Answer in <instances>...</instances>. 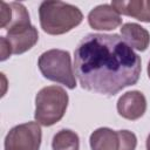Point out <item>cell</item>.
Instances as JSON below:
<instances>
[{"label":"cell","instance_id":"1","mask_svg":"<svg viewBox=\"0 0 150 150\" xmlns=\"http://www.w3.org/2000/svg\"><path fill=\"white\" fill-rule=\"evenodd\" d=\"M141 57L117 34H88L74 52L75 75L82 88L115 95L137 83Z\"/></svg>","mask_w":150,"mask_h":150},{"label":"cell","instance_id":"2","mask_svg":"<svg viewBox=\"0 0 150 150\" xmlns=\"http://www.w3.org/2000/svg\"><path fill=\"white\" fill-rule=\"evenodd\" d=\"M39 19L45 33L61 35L79 26L82 22L83 14L79 7L74 5L48 0L41 2L39 7Z\"/></svg>","mask_w":150,"mask_h":150},{"label":"cell","instance_id":"3","mask_svg":"<svg viewBox=\"0 0 150 150\" xmlns=\"http://www.w3.org/2000/svg\"><path fill=\"white\" fill-rule=\"evenodd\" d=\"M68 101V94L62 87L48 86L42 88L35 96V121L43 127L57 123L67 110Z\"/></svg>","mask_w":150,"mask_h":150},{"label":"cell","instance_id":"4","mask_svg":"<svg viewBox=\"0 0 150 150\" xmlns=\"http://www.w3.org/2000/svg\"><path fill=\"white\" fill-rule=\"evenodd\" d=\"M38 66L41 74L47 80L61 83L69 89L76 87L69 52L63 49H49L40 55Z\"/></svg>","mask_w":150,"mask_h":150},{"label":"cell","instance_id":"5","mask_svg":"<svg viewBox=\"0 0 150 150\" xmlns=\"http://www.w3.org/2000/svg\"><path fill=\"white\" fill-rule=\"evenodd\" d=\"M42 132L38 122H27L12 128L5 137V150H39Z\"/></svg>","mask_w":150,"mask_h":150},{"label":"cell","instance_id":"6","mask_svg":"<svg viewBox=\"0 0 150 150\" xmlns=\"http://www.w3.org/2000/svg\"><path fill=\"white\" fill-rule=\"evenodd\" d=\"M1 23L0 27L7 32L30 26L29 14L26 7L20 2H5L1 1Z\"/></svg>","mask_w":150,"mask_h":150},{"label":"cell","instance_id":"7","mask_svg":"<svg viewBox=\"0 0 150 150\" xmlns=\"http://www.w3.org/2000/svg\"><path fill=\"white\" fill-rule=\"evenodd\" d=\"M88 22L96 30H111L121 26V14L111 5H98L88 14Z\"/></svg>","mask_w":150,"mask_h":150},{"label":"cell","instance_id":"8","mask_svg":"<svg viewBox=\"0 0 150 150\" xmlns=\"http://www.w3.org/2000/svg\"><path fill=\"white\" fill-rule=\"evenodd\" d=\"M145 110L146 98L138 90L127 91L117 101V111L123 118L130 121L138 120L144 115Z\"/></svg>","mask_w":150,"mask_h":150},{"label":"cell","instance_id":"9","mask_svg":"<svg viewBox=\"0 0 150 150\" xmlns=\"http://www.w3.org/2000/svg\"><path fill=\"white\" fill-rule=\"evenodd\" d=\"M5 38L11 45L13 54H22L35 46L39 40V33L38 29L30 25L27 27L9 30L7 32V35Z\"/></svg>","mask_w":150,"mask_h":150},{"label":"cell","instance_id":"10","mask_svg":"<svg viewBox=\"0 0 150 150\" xmlns=\"http://www.w3.org/2000/svg\"><path fill=\"white\" fill-rule=\"evenodd\" d=\"M111 6L120 14L135 18L142 22H150V0H115Z\"/></svg>","mask_w":150,"mask_h":150},{"label":"cell","instance_id":"11","mask_svg":"<svg viewBox=\"0 0 150 150\" xmlns=\"http://www.w3.org/2000/svg\"><path fill=\"white\" fill-rule=\"evenodd\" d=\"M121 35L129 47L139 52H144L150 45L149 32L138 23H124L121 27Z\"/></svg>","mask_w":150,"mask_h":150},{"label":"cell","instance_id":"12","mask_svg":"<svg viewBox=\"0 0 150 150\" xmlns=\"http://www.w3.org/2000/svg\"><path fill=\"white\" fill-rule=\"evenodd\" d=\"M91 150H120V135L110 128L96 129L89 138Z\"/></svg>","mask_w":150,"mask_h":150},{"label":"cell","instance_id":"13","mask_svg":"<svg viewBox=\"0 0 150 150\" xmlns=\"http://www.w3.org/2000/svg\"><path fill=\"white\" fill-rule=\"evenodd\" d=\"M52 148L53 150H79L80 138L73 130L62 129L54 135Z\"/></svg>","mask_w":150,"mask_h":150},{"label":"cell","instance_id":"14","mask_svg":"<svg viewBox=\"0 0 150 150\" xmlns=\"http://www.w3.org/2000/svg\"><path fill=\"white\" fill-rule=\"evenodd\" d=\"M120 150H135L137 145L136 135L129 130H118Z\"/></svg>","mask_w":150,"mask_h":150},{"label":"cell","instance_id":"15","mask_svg":"<svg viewBox=\"0 0 150 150\" xmlns=\"http://www.w3.org/2000/svg\"><path fill=\"white\" fill-rule=\"evenodd\" d=\"M0 43H1V57H0V60L5 61V60H7L11 54H13L12 53V48H11V45L8 43V41L6 40L5 36H1Z\"/></svg>","mask_w":150,"mask_h":150},{"label":"cell","instance_id":"16","mask_svg":"<svg viewBox=\"0 0 150 150\" xmlns=\"http://www.w3.org/2000/svg\"><path fill=\"white\" fill-rule=\"evenodd\" d=\"M146 150H150V134L146 138Z\"/></svg>","mask_w":150,"mask_h":150},{"label":"cell","instance_id":"17","mask_svg":"<svg viewBox=\"0 0 150 150\" xmlns=\"http://www.w3.org/2000/svg\"><path fill=\"white\" fill-rule=\"evenodd\" d=\"M148 76L150 79V61H149V64H148Z\"/></svg>","mask_w":150,"mask_h":150}]
</instances>
